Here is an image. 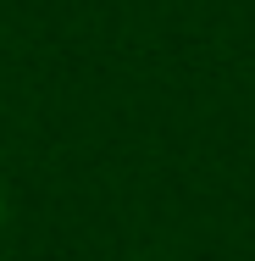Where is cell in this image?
Listing matches in <instances>:
<instances>
[{
	"label": "cell",
	"mask_w": 255,
	"mask_h": 261,
	"mask_svg": "<svg viewBox=\"0 0 255 261\" xmlns=\"http://www.w3.org/2000/svg\"><path fill=\"white\" fill-rule=\"evenodd\" d=\"M0 228H6V189H0Z\"/></svg>",
	"instance_id": "cell-1"
}]
</instances>
